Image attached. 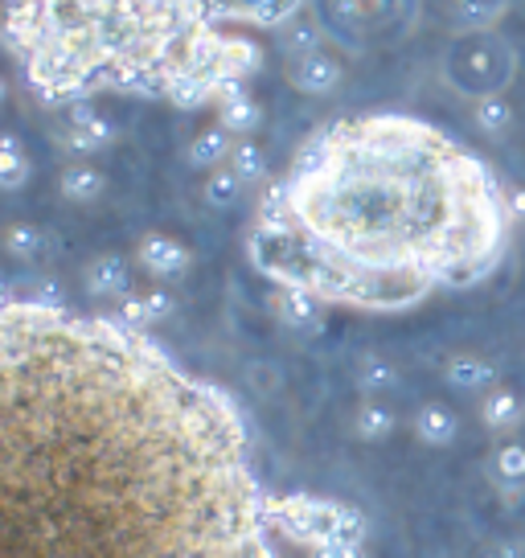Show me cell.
Returning a JSON list of instances; mask_svg holds the SVG:
<instances>
[{
  "mask_svg": "<svg viewBox=\"0 0 525 558\" xmlns=\"http://www.w3.org/2000/svg\"><path fill=\"white\" fill-rule=\"evenodd\" d=\"M399 427V411L382 399H362L357 411H353V436L362 444H382V439L394 436Z\"/></svg>",
  "mask_w": 525,
  "mask_h": 558,
  "instance_id": "21",
  "label": "cell"
},
{
  "mask_svg": "<svg viewBox=\"0 0 525 558\" xmlns=\"http://www.w3.org/2000/svg\"><path fill=\"white\" fill-rule=\"evenodd\" d=\"M439 70L460 99L476 104V99L505 95V87L517 78V50L497 29H468L448 41Z\"/></svg>",
  "mask_w": 525,
  "mask_h": 558,
  "instance_id": "4",
  "label": "cell"
},
{
  "mask_svg": "<svg viewBox=\"0 0 525 558\" xmlns=\"http://www.w3.org/2000/svg\"><path fill=\"white\" fill-rule=\"evenodd\" d=\"M83 292L90 300H115L132 296V263L123 259L120 251H107L83 267Z\"/></svg>",
  "mask_w": 525,
  "mask_h": 558,
  "instance_id": "13",
  "label": "cell"
},
{
  "mask_svg": "<svg viewBox=\"0 0 525 558\" xmlns=\"http://www.w3.org/2000/svg\"><path fill=\"white\" fill-rule=\"evenodd\" d=\"M144 308H148V325H164L169 316H176V296L169 288H152L144 292Z\"/></svg>",
  "mask_w": 525,
  "mask_h": 558,
  "instance_id": "29",
  "label": "cell"
},
{
  "mask_svg": "<svg viewBox=\"0 0 525 558\" xmlns=\"http://www.w3.org/2000/svg\"><path fill=\"white\" fill-rule=\"evenodd\" d=\"M341 83H345V62L329 50L304 53L296 62H288V87L300 90V95L325 99V95H333Z\"/></svg>",
  "mask_w": 525,
  "mask_h": 558,
  "instance_id": "10",
  "label": "cell"
},
{
  "mask_svg": "<svg viewBox=\"0 0 525 558\" xmlns=\"http://www.w3.org/2000/svg\"><path fill=\"white\" fill-rule=\"evenodd\" d=\"M501 378V369L492 366L489 357H480V353H452L448 362H443V383L452 386L455 395H489L492 386Z\"/></svg>",
  "mask_w": 525,
  "mask_h": 558,
  "instance_id": "14",
  "label": "cell"
},
{
  "mask_svg": "<svg viewBox=\"0 0 525 558\" xmlns=\"http://www.w3.org/2000/svg\"><path fill=\"white\" fill-rule=\"evenodd\" d=\"M0 558H280L239 399L120 316L0 304Z\"/></svg>",
  "mask_w": 525,
  "mask_h": 558,
  "instance_id": "1",
  "label": "cell"
},
{
  "mask_svg": "<svg viewBox=\"0 0 525 558\" xmlns=\"http://www.w3.org/2000/svg\"><path fill=\"white\" fill-rule=\"evenodd\" d=\"M276 46H280V53L288 62H296L304 53L325 50V25L304 13V17H296L292 25H283L280 34H276Z\"/></svg>",
  "mask_w": 525,
  "mask_h": 558,
  "instance_id": "23",
  "label": "cell"
},
{
  "mask_svg": "<svg viewBox=\"0 0 525 558\" xmlns=\"http://www.w3.org/2000/svg\"><path fill=\"white\" fill-rule=\"evenodd\" d=\"M230 173H239L243 185H262L267 181V153L255 140H239L230 153Z\"/></svg>",
  "mask_w": 525,
  "mask_h": 558,
  "instance_id": "28",
  "label": "cell"
},
{
  "mask_svg": "<svg viewBox=\"0 0 525 558\" xmlns=\"http://www.w3.org/2000/svg\"><path fill=\"white\" fill-rule=\"evenodd\" d=\"M246 378H251V386H255L259 395H271V390L280 386V369L271 366V362H251V366H246Z\"/></svg>",
  "mask_w": 525,
  "mask_h": 558,
  "instance_id": "32",
  "label": "cell"
},
{
  "mask_svg": "<svg viewBox=\"0 0 525 558\" xmlns=\"http://www.w3.org/2000/svg\"><path fill=\"white\" fill-rule=\"evenodd\" d=\"M308 558H366V546L362 542H329V546L308 550Z\"/></svg>",
  "mask_w": 525,
  "mask_h": 558,
  "instance_id": "33",
  "label": "cell"
},
{
  "mask_svg": "<svg viewBox=\"0 0 525 558\" xmlns=\"http://www.w3.org/2000/svg\"><path fill=\"white\" fill-rule=\"evenodd\" d=\"M111 140H115V123L107 120L95 104L66 107V128L58 132V148H62V153L87 160V157H95V153L111 148Z\"/></svg>",
  "mask_w": 525,
  "mask_h": 558,
  "instance_id": "8",
  "label": "cell"
},
{
  "mask_svg": "<svg viewBox=\"0 0 525 558\" xmlns=\"http://www.w3.org/2000/svg\"><path fill=\"white\" fill-rule=\"evenodd\" d=\"M13 300H17L13 283H9V279H0V304H13Z\"/></svg>",
  "mask_w": 525,
  "mask_h": 558,
  "instance_id": "36",
  "label": "cell"
},
{
  "mask_svg": "<svg viewBox=\"0 0 525 558\" xmlns=\"http://www.w3.org/2000/svg\"><path fill=\"white\" fill-rule=\"evenodd\" d=\"M353 383H357V390H362L366 399H386L390 390H399L403 374H399V366H394V362H386V357H378V353H366V357L357 362Z\"/></svg>",
  "mask_w": 525,
  "mask_h": 558,
  "instance_id": "24",
  "label": "cell"
},
{
  "mask_svg": "<svg viewBox=\"0 0 525 558\" xmlns=\"http://www.w3.org/2000/svg\"><path fill=\"white\" fill-rule=\"evenodd\" d=\"M509 218H513V227L525 222V185H509Z\"/></svg>",
  "mask_w": 525,
  "mask_h": 558,
  "instance_id": "35",
  "label": "cell"
},
{
  "mask_svg": "<svg viewBox=\"0 0 525 558\" xmlns=\"http://www.w3.org/2000/svg\"><path fill=\"white\" fill-rule=\"evenodd\" d=\"M509 4H513V0H455L452 4L455 34H468V29H492V25L509 13Z\"/></svg>",
  "mask_w": 525,
  "mask_h": 558,
  "instance_id": "25",
  "label": "cell"
},
{
  "mask_svg": "<svg viewBox=\"0 0 525 558\" xmlns=\"http://www.w3.org/2000/svg\"><path fill=\"white\" fill-rule=\"evenodd\" d=\"M115 316H120L127 329H152L148 325V308H144V292H132V296H123L120 300V308H115Z\"/></svg>",
  "mask_w": 525,
  "mask_h": 558,
  "instance_id": "30",
  "label": "cell"
},
{
  "mask_svg": "<svg viewBox=\"0 0 525 558\" xmlns=\"http://www.w3.org/2000/svg\"><path fill=\"white\" fill-rule=\"evenodd\" d=\"M0 46L62 111L99 95L202 111L262 70V46L222 29L210 0H0Z\"/></svg>",
  "mask_w": 525,
  "mask_h": 558,
  "instance_id": "3",
  "label": "cell"
},
{
  "mask_svg": "<svg viewBox=\"0 0 525 558\" xmlns=\"http://www.w3.org/2000/svg\"><path fill=\"white\" fill-rule=\"evenodd\" d=\"M0 246H4L9 259L34 267V263H41L50 255V234L41 227H34V222H9L4 234H0Z\"/></svg>",
  "mask_w": 525,
  "mask_h": 558,
  "instance_id": "20",
  "label": "cell"
},
{
  "mask_svg": "<svg viewBox=\"0 0 525 558\" xmlns=\"http://www.w3.org/2000/svg\"><path fill=\"white\" fill-rule=\"evenodd\" d=\"M411 432H415V439H419L423 448H452L455 436H460V415H455L448 402L427 399L415 407Z\"/></svg>",
  "mask_w": 525,
  "mask_h": 558,
  "instance_id": "15",
  "label": "cell"
},
{
  "mask_svg": "<svg viewBox=\"0 0 525 558\" xmlns=\"http://www.w3.org/2000/svg\"><path fill=\"white\" fill-rule=\"evenodd\" d=\"M485 558H525L522 538H501V542H492L489 550H485Z\"/></svg>",
  "mask_w": 525,
  "mask_h": 558,
  "instance_id": "34",
  "label": "cell"
},
{
  "mask_svg": "<svg viewBox=\"0 0 525 558\" xmlns=\"http://www.w3.org/2000/svg\"><path fill=\"white\" fill-rule=\"evenodd\" d=\"M218 123L227 128L230 136L234 140H251V132L262 123V107H259V99L251 95V87L246 83H239V87H230L222 99H218Z\"/></svg>",
  "mask_w": 525,
  "mask_h": 558,
  "instance_id": "16",
  "label": "cell"
},
{
  "mask_svg": "<svg viewBox=\"0 0 525 558\" xmlns=\"http://www.w3.org/2000/svg\"><path fill=\"white\" fill-rule=\"evenodd\" d=\"M4 99H9V78L0 74V107H4Z\"/></svg>",
  "mask_w": 525,
  "mask_h": 558,
  "instance_id": "37",
  "label": "cell"
},
{
  "mask_svg": "<svg viewBox=\"0 0 525 558\" xmlns=\"http://www.w3.org/2000/svg\"><path fill=\"white\" fill-rule=\"evenodd\" d=\"M271 316L296 337H313L325 329V304L300 288H271Z\"/></svg>",
  "mask_w": 525,
  "mask_h": 558,
  "instance_id": "12",
  "label": "cell"
},
{
  "mask_svg": "<svg viewBox=\"0 0 525 558\" xmlns=\"http://www.w3.org/2000/svg\"><path fill=\"white\" fill-rule=\"evenodd\" d=\"M234 144H239V140L230 136L222 123H210V128H202V132L190 140L185 160H190V169H197V173H213V169H227L230 165Z\"/></svg>",
  "mask_w": 525,
  "mask_h": 558,
  "instance_id": "18",
  "label": "cell"
},
{
  "mask_svg": "<svg viewBox=\"0 0 525 558\" xmlns=\"http://www.w3.org/2000/svg\"><path fill=\"white\" fill-rule=\"evenodd\" d=\"M480 423L489 427L492 436H513L525 423V402L517 390L509 386H492L489 395H480Z\"/></svg>",
  "mask_w": 525,
  "mask_h": 558,
  "instance_id": "17",
  "label": "cell"
},
{
  "mask_svg": "<svg viewBox=\"0 0 525 558\" xmlns=\"http://www.w3.org/2000/svg\"><path fill=\"white\" fill-rule=\"evenodd\" d=\"M34 177V160L13 132H0V193H21Z\"/></svg>",
  "mask_w": 525,
  "mask_h": 558,
  "instance_id": "22",
  "label": "cell"
},
{
  "mask_svg": "<svg viewBox=\"0 0 525 558\" xmlns=\"http://www.w3.org/2000/svg\"><path fill=\"white\" fill-rule=\"evenodd\" d=\"M136 263H141V271H148L152 279L160 283H173V279H185L193 267V251L181 239L173 234H144L141 243H136Z\"/></svg>",
  "mask_w": 525,
  "mask_h": 558,
  "instance_id": "9",
  "label": "cell"
},
{
  "mask_svg": "<svg viewBox=\"0 0 525 558\" xmlns=\"http://www.w3.org/2000/svg\"><path fill=\"white\" fill-rule=\"evenodd\" d=\"M271 525L276 534L296 542L304 550L329 546V542H362L366 546L369 522L362 509L316 497V493H271Z\"/></svg>",
  "mask_w": 525,
  "mask_h": 558,
  "instance_id": "5",
  "label": "cell"
},
{
  "mask_svg": "<svg viewBox=\"0 0 525 558\" xmlns=\"http://www.w3.org/2000/svg\"><path fill=\"white\" fill-rule=\"evenodd\" d=\"M419 0H320L316 21L325 37L350 53H366L374 46H390L415 29Z\"/></svg>",
  "mask_w": 525,
  "mask_h": 558,
  "instance_id": "6",
  "label": "cell"
},
{
  "mask_svg": "<svg viewBox=\"0 0 525 558\" xmlns=\"http://www.w3.org/2000/svg\"><path fill=\"white\" fill-rule=\"evenodd\" d=\"M246 185L239 181V173H230L227 169H213V173H206V185H202V197H206V206L210 209H230L243 202Z\"/></svg>",
  "mask_w": 525,
  "mask_h": 558,
  "instance_id": "27",
  "label": "cell"
},
{
  "mask_svg": "<svg viewBox=\"0 0 525 558\" xmlns=\"http://www.w3.org/2000/svg\"><path fill=\"white\" fill-rule=\"evenodd\" d=\"M522 550H525V538H522Z\"/></svg>",
  "mask_w": 525,
  "mask_h": 558,
  "instance_id": "38",
  "label": "cell"
},
{
  "mask_svg": "<svg viewBox=\"0 0 525 558\" xmlns=\"http://www.w3.org/2000/svg\"><path fill=\"white\" fill-rule=\"evenodd\" d=\"M308 0H210V13L222 29H259V34H280L283 25L304 17Z\"/></svg>",
  "mask_w": 525,
  "mask_h": 558,
  "instance_id": "7",
  "label": "cell"
},
{
  "mask_svg": "<svg viewBox=\"0 0 525 558\" xmlns=\"http://www.w3.org/2000/svg\"><path fill=\"white\" fill-rule=\"evenodd\" d=\"M509 234L489 160L423 116L362 111L313 132L262 190L246 259L276 288L390 316L485 283Z\"/></svg>",
  "mask_w": 525,
  "mask_h": 558,
  "instance_id": "2",
  "label": "cell"
},
{
  "mask_svg": "<svg viewBox=\"0 0 525 558\" xmlns=\"http://www.w3.org/2000/svg\"><path fill=\"white\" fill-rule=\"evenodd\" d=\"M58 193L71 202V206H95L107 193V177L90 165V160H71L62 173H58Z\"/></svg>",
  "mask_w": 525,
  "mask_h": 558,
  "instance_id": "19",
  "label": "cell"
},
{
  "mask_svg": "<svg viewBox=\"0 0 525 558\" xmlns=\"http://www.w3.org/2000/svg\"><path fill=\"white\" fill-rule=\"evenodd\" d=\"M29 300H34V304H50V308H66V292H62V283H58V279H50V276L34 279Z\"/></svg>",
  "mask_w": 525,
  "mask_h": 558,
  "instance_id": "31",
  "label": "cell"
},
{
  "mask_svg": "<svg viewBox=\"0 0 525 558\" xmlns=\"http://www.w3.org/2000/svg\"><path fill=\"white\" fill-rule=\"evenodd\" d=\"M473 123H476V132H480V136H489V140L509 136V128H513V104H509L505 95L476 99V104H473Z\"/></svg>",
  "mask_w": 525,
  "mask_h": 558,
  "instance_id": "26",
  "label": "cell"
},
{
  "mask_svg": "<svg viewBox=\"0 0 525 558\" xmlns=\"http://www.w3.org/2000/svg\"><path fill=\"white\" fill-rule=\"evenodd\" d=\"M485 476L505 506H517L525 497V439H501L485 460Z\"/></svg>",
  "mask_w": 525,
  "mask_h": 558,
  "instance_id": "11",
  "label": "cell"
}]
</instances>
